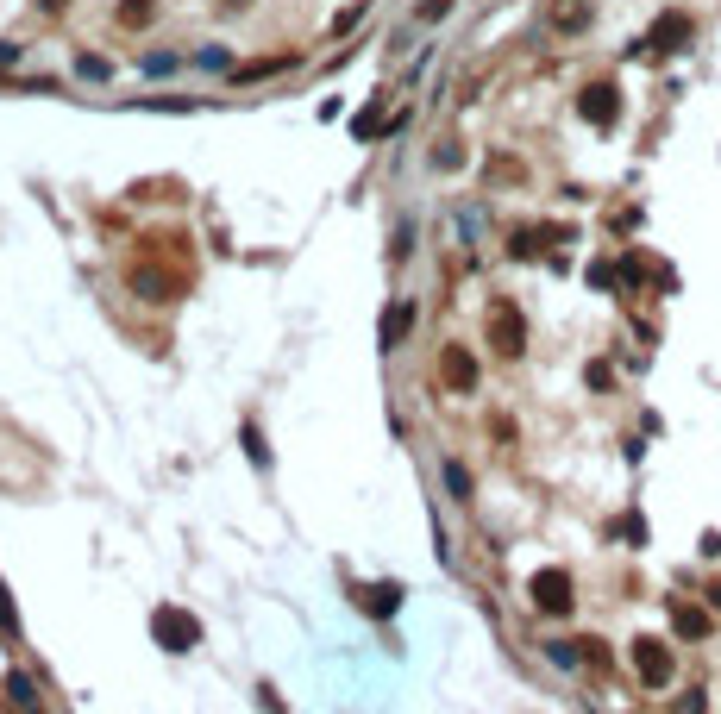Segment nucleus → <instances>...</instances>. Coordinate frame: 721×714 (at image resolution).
Here are the masks:
<instances>
[{
  "instance_id": "nucleus-1",
  "label": "nucleus",
  "mask_w": 721,
  "mask_h": 714,
  "mask_svg": "<svg viewBox=\"0 0 721 714\" xmlns=\"http://www.w3.org/2000/svg\"><path fill=\"white\" fill-rule=\"evenodd\" d=\"M151 639H157V646H164V652H195L201 646V621H195V614H182V608H157L151 614Z\"/></svg>"
},
{
  "instance_id": "nucleus-13",
  "label": "nucleus",
  "mask_w": 721,
  "mask_h": 714,
  "mask_svg": "<svg viewBox=\"0 0 721 714\" xmlns=\"http://www.w3.org/2000/svg\"><path fill=\"white\" fill-rule=\"evenodd\" d=\"M446 483H452L458 502H471V470H464V464H446Z\"/></svg>"
},
{
  "instance_id": "nucleus-5",
  "label": "nucleus",
  "mask_w": 721,
  "mask_h": 714,
  "mask_svg": "<svg viewBox=\"0 0 721 714\" xmlns=\"http://www.w3.org/2000/svg\"><path fill=\"white\" fill-rule=\"evenodd\" d=\"M577 113H584L590 126H615V119H621V94H615V82H590L584 94H577Z\"/></svg>"
},
{
  "instance_id": "nucleus-17",
  "label": "nucleus",
  "mask_w": 721,
  "mask_h": 714,
  "mask_svg": "<svg viewBox=\"0 0 721 714\" xmlns=\"http://www.w3.org/2000/svg\"><path fill=\"white\" fill-rule=\"evenodd\" d=\"M546 652H552V664H577V639H552Z\"/></svg>"
},
{
  "instance_id": "nucleus-6",
  "label": "nucleus",
  "mask_w": 721,
  "mask_h": 714,
  "mask_svg": "<svg viewBox=\"0 0 721 714\" xmlns=\"http://www.w3.org/2000/svg\"><path fill=\"white\" fill-rule=\"evenodd\" d=\"M533 608L540 614H571V577L565 570H540V577H533Z\"/></svg>"
},
{
  "instance_id": "nucleus-18",
  "label": "nucleus",
  "mask_w": 721,
  "mask_h": 714,
  "mask_svg": "<svg viewBox=\"0 0 721 714\" xmlns=\"http://www.w3.org/2000/svg\"><path fill=\"white\" fill-rule=\"evenodd\" d=\"M0 633H7V639L19 633V614H13V602H7V589H0Z\"/></svg>"
},
{
  "instance_id": "nucleus-16",
  "label": "nucleus",
  "mask_w": 721,
  "mask_h": 714,
  "mask_svg": "<svg viewBox=\"0 0 721 714\" xmlns=\"http://www.w3.org/2000/svg\"><path fill=\"white\" fill-rule=\"evenodd\" d=\"M245 451H251V464H270V445L258 439V426H245Z\"/></svg>"
},
{
  "instance_id": "nucleus-11",
  "label": "nucleus",
  "mask_w": 721,
  "mask_h": 714,
  "mask_svg": "<svg viewBox=\"0 0 721 714\" xmlns=\"http://www.w3.org/2000/svg\"><path fill=\"white\" fill-rule=\"evenodd\" d=\"M584 19H590V7H584V0H558V7H552V26H558V32H577Z\"/></svg>"
},
{
  "instance_id": "nucleus-7",
  "label": "nucleus",
  "mask_w": 721,
  "mask_h": 714,
  "mask_svg": "<svg viewBox=\"0 0 721 714\" xmlns=\"http://www.w3.org/2000/svg\"><path fill=\"white\" fill-rule=\"evenodd\" d=\"M439 370H446V383H452L458 395H471V389H477V357L464 351V345H446V357H439Z\"/></svg>"
},
{
  "instance_id": "nucleus-9",
  "label": "nucleus",
  "mask_w": 721,
  "mask_h": 714,
  "mask_svg": "<svg viewBox=\"0 0 721 714\" xmlns=\"http://www.w3.org/2000/svg\"><path fill=\"white\" fill-rule=\"evenodd\" d=\"M671 627H678L684 639H703V633H709V614L690 608V602H671Z\"/></svg>"
},
{
  "instance_id": "nucleus-3",
  "label": "nucleus",
  "mask_w": 721,
  "mask_h": 714,
  "mask_svg": "<svg viewBox=\"0 0 721 714\" xmlns=\"http://www.w3.org/2000/svg\"><path fill=\"white\" fill-rule=\"evenodd\" d=\"M690 13H659L653 19V32H646V51H653V57H671V51H684V44H690Z\"/></svg>"
},
{
  "instance_id": "nucleus-4",
  "label": "nucleus",
  "mask_w": 721,
  "mask_h": 714,
  "mask_svg": "<svg viewBox=\"0 0 721 714\" xmlns=\"http://www.w3.org/2000/svg\"><path fill=\"white\" fill-rule=\"evenodd\" d=\"M634 671H640V683L665 689L671 683V646L665 639H634Z\"/></svg>"
},
{
  "instance_id": "nucleus-12",
  "label": "nucleus",
  "mask_w": 721,
  "mask_h": 714,
  "mask_svg": "<svg viewBox=\"0 0 721 714\" xmlns=\"http://www.w3.org/2000/svg\"><path fill=\"white\" fill-rule=\"evenodd\" d=\"M151 13H157V0H126V7H120V19H126V26H145Z\"/></svg>"
},
{
  "instance_id": "nucleus-10",
  "label": "nucleus",
  "mask_w": 721,
  "mask_h": 714,
  "mask_svg": "<svg viewBox=\"0 0 721 714\" xmlns=\"http://www.w3.org/2000/svg\"><path fill=\"white\" fill-rule=\"evenodd\" d=\"M408 326H414V307H408V301H395L389 314H383V345H402V339H408Z\"/></svg>"
},
{
  "instance_id": "nucleus-19",
  "label": "nucleus",
  "mask_w": 721,
  "mask_h": 714,
  "mask_svg": "<svg viewBox=\"0 0 721 714\" xmlns=\"http://www.w3.org/2000/svg\"><path fill=\"white\" fill-rule=\"evenodd\" d=\"M19 714H38V708H32V702H26V708H19Z\"/></svg>"
},
{
  "instance_id": "nucleus-2",
  "label": "nucleus",
  "mask_w": 721,
  "mask_h": 714,
  "mask_svg": "<svg viewBox=\"0 0 721 714\" xmlns=\"http://www.w3.org/2000/svg\"><path fill=\"white\" fill-rule=\"evenodd\" d=\"M490 339H496L502 357H521V351H527V320H521L515 301H496V307H490Z\"/></svg>"
},
{
  "instance_id": "nucleus-14",
  "label": "nucleus",
  "mask_w": 721,
  "mask_h": 714,
  "mask_svg": "<svg viewBox=\"0 0 721 714\" xmlns=\"http://www.w3.org/2000/svg\"><path fill=\"white\" fill-rule=\"evenodd\" d=\"M7 696L26 708V702H32V677H26V671H13V677H7Z\"/></svg>"
},
{
  "instance_id": "nucleus-8",
  "label": "nucleus",
  "mask_w": 721,
  "mask_h": 714,
  "mask_svg": "<svg viewBox=\"0 0 721 714\" xmlns=\"http://www.w3.org/2000/svg\"><path fill=\"white\" fill-rule=\"evenodd\" d=\"M358 608H364V614H395V608H402V583H370V589H358Z\"/></svg>"
},
{
  "instance_id": "nucleus-15",
  "label": "nucleus",
  "mask_w": 721,
  "mask_h": 714,
  "mask_svg": "<svg viewBox=\"0 0 721 714\" xmlns=\"http://www.w3.org/2000/svg\"><path fill=\"white\" fill-rule=\"evenodd\" d=\"M358 138H377L383 132V107H370V113H358V126H352Z\"/></svg>"
}]
</instances>
